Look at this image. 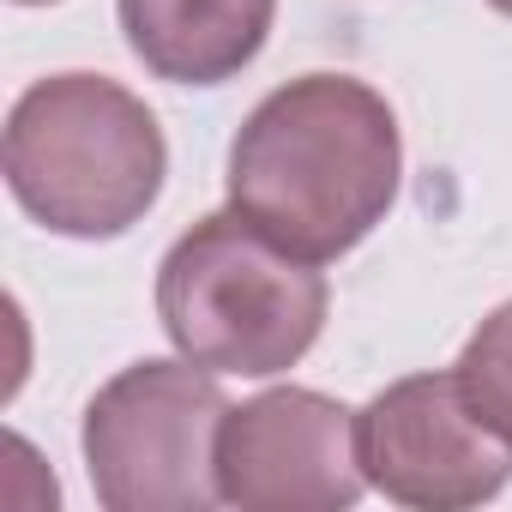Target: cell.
I'll return each instance as SVG.
<instances>
[{
	"instance_id": "5",
	"label": "cell",
	"mask_w": 512,
	"mask_h": 512,
	"mask_svg": "<svg viewBox=\"0 0 512 512\" xmlns=\"http://www.w3.org/2000/svg\"><path fill=\"white\" fill-rule=\"evenodd\" d=\"M368 488L416 512H470L512 482V446L476 416L458 374H404L356 410Z\"/></svg>"
},
{
	"instance_id": "9",
	"label": "cell",
	"mask_w": 512,
	"mask_h": 512,
	"mask_svg": "<svg viewBox=\"0 0 512 512\" xmlns=\"http://www.w3.org/2000/svg\"><path fill=\"white\" fill-rule=\"evenodd\" d=\"M488 7H494V13H506V19H512V0H488Z\"/></svg>"
},
{
	"instance_id": "7",
	"label": "cell",
	"mask_w": 512,
	"mask_h": 512,
	"mask_svg": "<svg viewBox=\"0 0 512 512\" xmlns=\"http://www.w3.org/2000/svg\"><path fill=\"white\" fill-rule=\"evenodd\" d=\"M115 19L151 79L223 85L260 61L278 0H115Z\"/></svg>"
},
{
	"instance_id": "8",
	"label": "cell",
	"mask_w": 512,
	"mask_h": 512,
	"mask_svg": "<svg viewBox=\"0 0 512 512\" xmlns=\"http://www.w3.org/2000/svg\"><path fill=\"white\" fill-rule=\"evenodd\" d=\"M452 374H458L464 398L476 404V416L512 446V302H500V308L470 332V344L458 350Z\"/></svg>"
},
{
	"instance_id": "10",
	"label": "cell",
	"mask_w": 512,
	"mask_h": 512,
	"mask_svg": "<svg viewBox=\"0 0 512 512\" xmlns=\"http://www.w3.org/2000/svg\"><path fill=\"white\" fill-rule=\"evenodd\" d=\"M19 7H49V0H19Z\"/></svg>"
},
{
	"instance_id": "2",
	"label": "cell",
	"mask_w": 512,
	"mask_h": 512,
	"mask_svg": "<svg viewBox=\"0 0 512 512\" xmlns=\"http://www.w3.org/2000/svg\"><path fill=\"white\" fill-rule=\"evenodd\" d=\"M0 169L19 211L49 235L115 241L157 205L169 145L127 85L103 73H49L13 103Z\"/></svg>"
},
{
	"instance_id": "1",
	"label": "cell",
	"mask_w": 512,
	"mask_h": 512,
	"mask_svg": "<svg viewBox=\"0 0 512 512\" xmlns=\"http://www.w3.org/2000/svg\"><path fill=\"white\" fill-rule=\"evenodd\" d=\"M404 175L392 103L350 73H302L253 103L229 139V205L272 241L326 266L362 247Z\"/></svg>"
},
{
	"instance_id": "4",
	"label": "cell",
	"mask_w": 512,
	"mask_h": 512,
	"mask_svg": "<svg viewBox=\"0 0 512 512\" xmlns=\"http://www.w3.org/2000/svg\"><path fill=\"white\" fill-rule=\"evenodd\" d=\"M229 398L187 356H145L85 404V470L109 512H205L217 494V428Z\"/></svg>"
},
{
	"instance_id": "3",
	"label": "cell",
	"mask_w": 512,
	"mask_h": 512,
	"mask_svg": "<svg viewBox=\"0 0 512 512\" xmlns=\"http://www.w3.org/2000/svg\"><path fill=\"white\" fill-rule=\"evenodd\" d=\"M326 308V272L235 205L175 235L157 266V320L169 344L211 374L272 380L296 368L320 344Z\"/></svg>"
},
{
	"instance_id": "6",
	"label": "cell",
	"mask_w": 512,
	"mask_h": 512,
	"mask_svg": "<svg viewBox=\"0 0 512 512\" xmlns=\"http://www.w3.org/2000/svg\"><path fill=\"white\" fill-rule=\"evenodd\" d=\"M368 488L356 452V410L308 392L272 386L229 404L217 428V494L241 512H344Z\"/></svg>"
}]
</instances>
